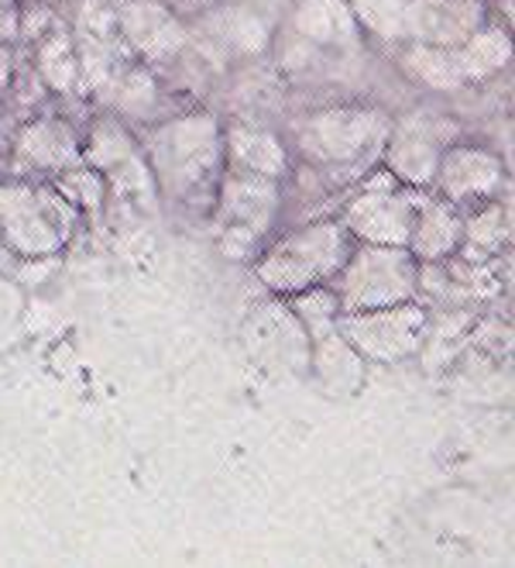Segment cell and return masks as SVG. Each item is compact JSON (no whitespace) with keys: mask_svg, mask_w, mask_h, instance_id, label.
Returning <instances> with one entry per match:
<instances>
[{"mask_svg":"<svg viewBox=\"0 0 515 568\" xmlns=\"http://www.w3.org/2000/svg\"><path fill=\"white\" fill-rule=\"evenodd\" d=\"M351 255V231L343 224H309L271 245L258 262V276L275 293H299L337 276Z\"/></svg>","mask_w":515,"mask_h":568,"instance_id":"3957f363","label":"cell"},{"mask_svg":"<svg viewBox=\"0 0 515 568\" xmlns=\"http://www.w3.org/2000/svg\"><path fill=\"white\" fill-rule=\"evenodd\" d=\"M420 290V258L405 245H364L351 248L337 270V307L343 314L405 304Z\"/></svg>","mask_w":515,"mask_h":568,"instance_id":"7a4b0ae2","label":"cell"},{"mask_svg":"<svg viewBox=\"0 0 515 568\" xmlns=\"http://www.w3.org/2000/svg\"><path fill=\"white\" fill-rule=\"evenodd\" d=\"M426 327L423 307H412V300L392 307H374V311H354L343 314L340 331L361 355L378 358V362H392L409 355L420 345Z\"/></svg>","mask_w":515,"mask_h":568,"instance_id":"52a82bcc","label":"cell"},{"mask_svg":"<svg viewBox=\"0 0 515 568\" xmlns=\"http://www.w3.org/2000/svg\"><path fill=\"white\" fill-rule=\"evenodd\" d=\"M464 239L477 248L485 252H498L502 242H505V211L502 207H488L474 214L467 224H464Z\"/></svg>","mask_w":515,"mask_h":568,"instance_id":"ffe728a7","label":"cell"},{"mask_svg":"<svg viewBox=\"0 0 515 568\" xmlns=\"http://www.w3.org/2000/svg\"><path fill=\"white\" fill-rule=\"evenodd\" d=\"M423 193L402 186L392 173L374 176L361 196L351 200L348 214H343V227L354 239L368 245H405L412 239V227L420 217Z\"/></svg>","mask_w":515,"mask_h":568,"instance_id":"5b68a950","label":"cell"},{"mask_svg":"<svg viewBox=\"0 0 515 568\" xmlns=\"http://www.w3.org/2000/svg\"><path fill=\"white\" fill-rule=\"evenodd\" d=\"M451 145L446 139V121H436L430 114H412L389 128L385 139V162L389 173L405 186H426L433 183L436 162L443 149Z\"/></svg>","mask_w":515,"mask_h":568,"instance_id":"ba28073f","label":"cell"},{"mask_svg":"<svg viewBox=\"0 0 515 568\" xmlns=\"http://www.w3.org/2000/svg\"><path fill=\"white\" fill-rule=\"evenodd\" d=\"M14 159L21 170H65L80 159V139L65 121H31L18 135Z\"/></svg>","mask_w":515,"mask_h":568,"instance_id":"7c38bea8","label":"cell"},{"mask_svg":"<svg viewBox=\"0 0 515 568\" xmlns=\"http://www.w3.org/2000/svg\"><path fill=\"white\" fill-rule=\"evenodd\" d=\"M351 11L358 24H368L378 36H402L409 21L420 14V4L412 8L409 0H351Z\"/></svg>","mask_w":515,"mask_h":568,"instance_id":"ac0fdd59","label":"cell"},{"mask_svg":"<svg viewBox=\"0 0 515 568\" xmlns=\"http://www.w3.org/2000/svg\"><path fill=\"white\" fill-rule=\"evenodd\" d=\"M65 204L49 190L0 186V224L4 239L24 255H45L62 248L69 221H62Z\"/></svg>","mask_w":515,"mask_h":568,"instance_id":"8992f818","label":"cell"},{"mask_svg":"<svg viewBox=\"0 0 515 568\" xmlns=\"http://www.w3.org/2000/svg\"><path fill=\"white\" fill-rule=\"evenodd\" d=\"M39 73H42L45 83H52L62 93H69V90L76 87V80H80L76 49H73V42H69L65 36H59V31L39 49Z\"/></svg>","mask_w":515,"mask_h":568,"instance_id":"d6986e66","label":"cell"},{"mask_svg":"<svg viewBox=\"0 0 515 568\" xmlns=\"http://www.w3.org/2000/svg\"><path fill=\"white\" fill-rule=\"evenodd\" d=\"M402 65L409 70V77H416L420 83H426L433 90H457V87L471 83L461 52L443 49V45H412L402 55Z\"/></svg>","mask_w":515,"mask_h":568,"instance_id":"2e32d148","label":"cell"},{"mask_svg":"<svg viewBox=\"0 0 515 568\" xmlns=\"http://www.w3.org/2000/svg\"><path fill=\"white\" fill-rule=\"evenodd\" d=\"M21 11H18V0H0V42H11L21 28Z\"/></svg>","mask_w":515,"mask_h":568,"instance_id":"44dd1931","label":"cell"},{"mask_svg":"<svg viewBox=\"0 0 515 568\" xmlns=\"http://www.w3.org/2000/svg\"><path fill=\"white\" fill-rule=\"evenodd\" d=\"M392 121L368 108H330L306 118L299 128V149L317 165L364 170L382 152Z\"/></svg>","mask_w":515,"mask_h":568,"instance_id":"277c9868","label":"cell"},{"mask_svg":"<svg viewBox=\"0 0 515 568\" xmlns=\"http://www.w3.org/2000/svg\"><path fill=\"white\" fill-rule=\"evenodd\" d=\"M0 83H8V55H4V42H0Z\"/></svg>","mask_w":515,"mask_h":568,"instance_id":"7402d4cb","label":"cell"},{"mask_svg":"<svg viewBox=\"0 0 515 568\" xmlns=\"http://www.w3.org/2000/svg\"><path fill=\"white\" fill-rule=\"evenodd\" d=\"M224 155L230 159V165H240V170H251L261 176L279 180L286 173V149L282 142L271 135V131L261 128H245L234 124L224 139Z\"/></svg>","mask_w":515,"mask_h":568,"instance_id":"9a60e30c","label":"cell"},{"mask_svg":"<svg viewBox=\"0 0 515 568\" xmlns=\"http://www.w3.org/2000/svg\"><path fill=\"white\" fill-rule=\"evenodd\" d=\"M433 183L446 204H461V207H477L485 200L495 196L502 186V159L485 152V149H471V145H446Z\"/></svg>","mask_w":515,"mask_h":568,"instance_id":"9c48e42d","label":"cell"},{"mask_svg":"<svg viewBox=\"0 0 515 568\" xmlns=\"http://www.w3.org/2000/svg\"><path fill=\"white\" fill-rule=\"evenodd\" d=\"M224 139L210 114H186L168 121L152 139V173L168 196L206 193L220 176Z\"/></svg>","mask_w":515,"mask_h":568,"instance_id":"6da1fadb","label":"cell"},{"mask_svg":"<svg viewBox=\"0 0 515 568\" xmlns=\"http://www.w3.org/2000/svg\"><path fill=\"white\" fill-rule=\"evenodd\" d=\"M292 24L302 39L320 45H351L361 36V24L348 0H299Z\"/></svg>","mask_w":515,"mask_h":568,"instance_id":"4fadbf2b","label":"cell"},{"mask_svg":"<svg viewBox=\"0 0 515 568\" xmlns=\"http://www.w3.org/2000/svg\"><path fill=\"white\" fill-rule=\"evenodd\" d=\"M464 242V221L443 196H423L416 227H412L409 252L416 258H443Z\"/></svg>","mask_w":515,"mask_h":568,"instance_id":"5bb4252c","label":"cell"},{"mask_svg":"<svg viewBox=\"0 0 515 568\" xmlns=\"http://www.w3.org/2000/svg\"><path fill=\"white\" fill-rule=\"evenodd\" d=\"M508 36L502 28H485V31H474L467 49L461 52L464 59V70H467V80H485L492 73H498L502 65L508 62Z\"/></svg>","mask_w":515,"mask_h":568,"instance_id":"e0dca14e","label":"cell"},{"mask_svg":"<svg viewBox=\"0 0 515 568\" xmlns=\"http://www.w3.org/2000/svg\"><path fill=\"white\" fill-rule=\"evenodd\" d=\"M114 14L117 36L145 59H172L186 42V28L158 0H121L114 4Z\"/></svg>","mask_w":515,"mask_h":568,"instance_id":"30bf717a","label":"cell"},{"mask_svg":"<svg viewBox=\"0 0 515 568\" xmlns=\"http://www.w3.org/2000/svg\"><path fill=\"white\" fill-rule=\"evenodd\" d=\"M282 196L279 186H275L271 176L251 173V170H240V165H230L224 173V190H220V207L227 224L234 227H248L255 235L271 224L275 211H279Z\"/></svg>","mask_w":515,"mask_h":568,"instance_id":"8fae6325","label":"cell"}]
</instances>
